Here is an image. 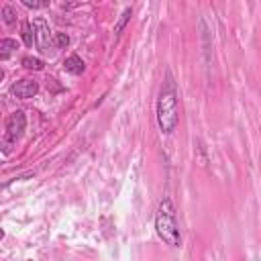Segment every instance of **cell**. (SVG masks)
Here are the masks:
<instances>
[{"mask_svg":"<svg viewBox=\"0 0 261 261\" xmlns=\"http://www.w3.org/2000/svg\"><path fill=\"white\" fill-rule=\"evenodd\" d=\"M2 22L8 24V27H12L16 22V8L14 6H10V4L2 6Z\"/></svg>","mask_w":261,"mask_h":261,"instance_id":"cell-11","label":"cell"},{"mask_svg":"<svg viewBox=\"0 0 261 261\" xmlns=\"http://www.w3.org/2000/svg\"><path fill=\"white\" fill-rule=\"evenodd\" d=\"M33 29H35V43H37L43 51H49L47 47H51V45H53L55 35H51V29H49L47 20H45V18H41V16H37V18L33 20Z\"/></svg>","mask_w":261,"mask_h":261,"instance_id":"cell-4","label":"cell"},{"mask_svg":"<svg viewBox=\"0 0 261 261\" xmlns=\"http://www.w3.org/2000/svg\"><path fill=\"white\" fill-rule=\"evenodd\" d=\"M20 65H22L24 69H33V71H41V69L45 67V63H43L39 57H31V55L22 57V59H20Z\"/></svg>","mask_w":261,"mask_h":261,"instance_id":"cell-8","label":"cell"},{"mask_svg":"<svg viewBox=\"0 0 261 261\" xmlns=\"http://www.w3.org/2000/svg\"><path fill=\"white\" fill-rule=\"evenodd\" d=\"M27 126V116L22 110H14L8 118H6V133H4V153L10 151V147L20 139L22 130Z\"/></svg>","mask_w":261,"mask_h":261,"instance_id":"cell-3","label":"cell"},{"mask_svg":"<svg viewBox=\"0 0 261 261\" xmlns=\"http://www.w3.org/2000/svg\"><path fill=\"white\" fill-rule=\"evenodd\" d=\"M130 16H133V8H130V6H126V8L122 10V14L118 16L116 24H114V33H116V35H120V33H122V29H124V27H126V22L130 20Z\"/></svg>","mask_w":261,"mask_h":261,"instance_id":"cell-9","label":"cell"},{"mask_svg":"<svg viewBox=\"0 0 261 261\" xmlns=\"http://www.w3.org/2000/svg\"><path fill=\"white\" fill-rule=\"evenodd\" d=\"M155 232L157 237L173 247V249H179L181 247V232H179V222H177V212H175V206H173V200L169 196H163L157 204V210H155Z\"/></svg>","mask_w":261,"mask_h":261,"instance_id":"cell-2","label":"cell"},{"mask_svg":"<svg viewBox=\"0 0 261 261\" xmlns=\"http://www.w3.org/2000/svg\"><path fill=\"white\" fill-rule=\"evenodd\" d=\"M20 37H22V43H24L27 47H33V43H35V29H33V22H22V33H20Z\"/></svg>","mask_w":261,"mask_h":261,"instance_id":"cell-10","label":"cell"},{"mask_svg":"<svg viewBox=\"0 0 261 261\" xmlns=\"http://www.w3.org/2000/svg\"><path fill=\"white\" fill-rule=\"evenodd\" d=\"M53 45H55L57 49H65V47L69 45V37H67L65 33H55V39H53Z\"/></svg>","mask_w":261,"mask_h":261,"instance_id":"cell-12","label":"cell"},{"mask_svg":"<svg viewBox=\"0 0 261 261\" xmlns=\"http://www.w3.org/2000/svg\"><path fill=\"white\" fill-rule=\"evenodd\" d=\"M63 67H65V71H69V73H73V75H80V73H84L86 63H84V59H82L80 55H69V57L63 61Z\"/></svg>","mask_w":261,"mask_h":261,"instance_id":"cell-6","label":"cell"},{"mask_svg":"<svg viewBox=\"0 0 261 261\" xmlns=\"http://www.w3.org/2000/svg\"><path fill=\"white\" fill-rule=\"evenodd\" d=\"M22 4L27 8H47L49 6V0H43V2H35V0H22Z\"/></svg>","mask_w":261,"mask_h":261,"instance_id":"cell-13","label":"cell"},{"mask_svg":"<svg viewBox=\"0 0 261 261\" xmlns=\"http://www.w3.org/2000/svg\"><path fill=\"white\" fill-rule=\"evenodd\" d=\"M155 118L157 126L163 135H171L177 126V86L171 75V71L165 73V80L159 88L157 102H155Z\"/></svg>","mask_w":261,"mask_h":261,"instance_id":"cell-1","label":"cell"},{"mask_svg":"<svg viewBox=\"0 0 261 261\" xmlns=\"http://www.w3.org/2000/svg\"><path fill=\"white\" fill-rule=\"evenodd\" d=\"M14 49H18V41L8 39V37L2 39V41H0V59H8Z\"/></svg>","mask_w":261,"mask_h":261,"instance_id":"cell-7","label":"cell"},{"mask_svg":"<svg viewBox=\"0 0 261 261\" xmlns=\"http://www.w3.org/2000/svg\"><path fill=\"white\" fill-rule=\"evenodd\" d=\"M37 92H39V84H37L35 80H29V77L18 80V82H14V84L10 86V94H12V96H16L18 100L35 98V96H37Z\"/></svg>","mask_w":261,"mask_h":261,"instance_id":"cell-5","label":"cell"}]
</instances>
